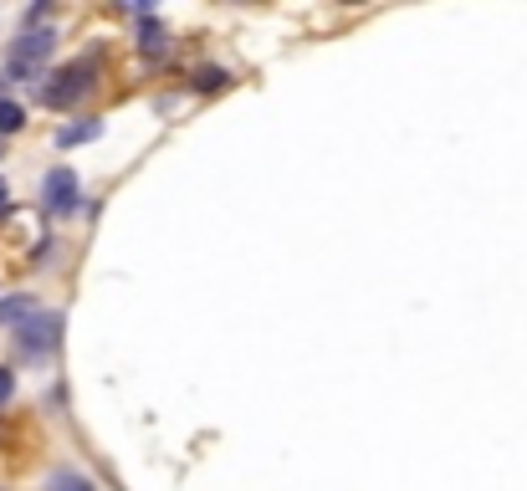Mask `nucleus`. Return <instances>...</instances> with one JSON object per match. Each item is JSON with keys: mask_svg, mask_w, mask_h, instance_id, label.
<instances>
[{"mask_svg": "<svg viewBox=\"0 0 527 491\" xmlns=\"http://www.w3.org/2000/svg\"><path fill=\"white\" fill-rule=\"evenodd\" d=\"M47 491H93V481H87V476H77V471H52Z\"/></svg>", "mask_w": 527, "mask_h": 491, "instance_id": "nucleus-10", "label": "nucleus"}, {"mask_svg": "<svg viewBox=\"0 0 527 491\" xmlns=\"http://www.w3.org/2000/svg\"><path fill=\"white\" fill-rule=\"evenodd\" d=\"M226 82H231L226 67H200V72H195V87H200V93H221Z\"/></svg>", "mask_w": 527, "mask_h": 491, "instance_id": "nucleus-9", "label": "nucleus"}, {"mask_svg": "<svg viewBox=\"0 0 527 491\" xmlns=\"http://www.w3.org/2000/svg\"><path fill=\"white\" fill-rule=\"evenodd\" d=\"M93 139H103V123L98 118H82V123L57 128V149H82V144H93Z\"/></svg>", "mask_w": 527, "mask_h": 491, "instance_id": "nucleus-5", "label": "nucleus"}, {"mask_svg": "<svg viewBox=\"0 0 527 491\" xmlns=\"http://www.w3.org/2000/svg\"><path fill=\"white\" fill-rule=\"evenodd\" d=\"M57 343H62L57 312H31V318L16 328V348L26 353V359H47V353H57Z\"/></svg>", "mask_w": 527, "mask_h": 491, "instance_id": "nucleus-2", "label": "nucleus"}, {"mask_svg": "<svg viewBox=\"0 0 527 491\" xmlns=\"http://www.w3.org/2000/svg\"><path fill=\"white\" fill-rule=\"evenodd\" d=\"M139 52H144L149 62H159V57L169 52V31H164L154 16H144V26H139Z\"/></svg>", "mask_w": 527, "mask_h": 491, "instance_id": "nucleus-6", "label": "nucleus"}, {"mask_svg": "<svg viewBox=\"0 0 527 491\" xmlns=\"http://www.w3.org/2000/svg\"><path fill=\"white\" fill-rule=\"evenodd\" d=\"M93 77H98V57H82V62H72V67H62V72H52L47 77V87H41V103L47 108H77L87 93H93Z\"/></svg>", "mask_w": 527, "mask_h": 491, "instance_id": "nucleus-1", "label": "nucleus"}, {"mask_svg": "<svg viewBox=\"0 0 527 491\" xmlns=\"http://www.w3.org/2000/svg\"><path fill=\"white\" fill-rule=\"evenodd\" d=\"M11 210V195H6V180H0V215H6Z\"/></svg>", "mask_w": 527, "mask_h": 491, "instance_id": "nucleus-12", "label": "nucleus"}, {"mask_svg": "<svg viewBox=\"0 0 527 491\" xmlns=\"http://www.w3.org/2000/svg\"><path fill=\"white\" fill-rule=\"evenodd\" d=\"M52 52H57V31H21V41L6 52V72L31 77V72H41V62H47Z\"/></svg>", "mask_w": 527, "mask_h": 491, "instance_id": "nucleus-3", "label": "nucleus"}, {"mask_svg": "<svg viewBox=\"0 0 527 491\" xmlns=\"http://www.w3.org/2000/svg\"><path fill=\"white\" fill-rule=\"evenodd\" d=\"M41 205H47V215H72L77 210V174L52 169L47 180H41Z\"/></svg>", "mask_w": 527, "mask_h": 491, "instance_id": "nucleus-4", "label": "nucleus"}, {"mask_svg": "<svg viewBox=\"0 0 527 491\" xmlns=\"http://www.w3.org/2000/svg\"><path fill=\"white\" fill-rule=\"evenodd\" d=\"M31 312H36V297H6V302H0V328H11V323H26L31 318Z\"/></svg>", "mask_w": 527, "mask_h": 491, "instance_id": "nucleus-7", "label": "nucleus"}, {"mask_svg": "<svg viewBox=\"0 0 527 491\" xmlns=\"http://www.w3.org/2000/svg\"><path fill=\"white\" fill-rule=\"evenodd\" d=\"M16 394V374L6 369V364H0V405H6V399Z\"/></svg>", "mask_w": 527, "mask_h": 491, "instance_id": "nucleus-11", "label": "nucleus"}, {"mask_svg": "<svg viewBox=\"0 0 527 491\" xmlns=\"http://www.w3.org/2000/svg\"><path fill=\"white\" fill-rule=\"evenodd\" d=\"M26 128V108L11 103V98H0V133H21Z\"/></svg>", "mask_w": 527, "mask_h": 491, "instance_id": "nucleus-8", "label": "nucleus"}]
</instances>
